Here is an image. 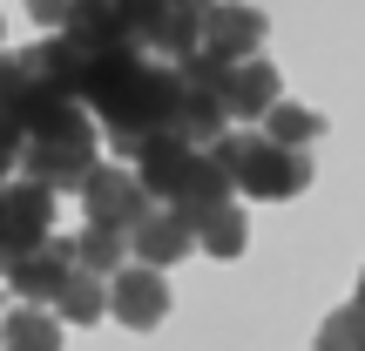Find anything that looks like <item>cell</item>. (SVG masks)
<instances>
[{"label":"cell","mask_w":365,"mask_h":351,"mask_svg":"<svg viewBox=\"0 0 365 351\" xmlns=\"http://www.w3.org/2000/svg\"><path fill=\"white\" fill-rule=\"evenodd\" d=\"M27 88H34V61H27V54H0V115H7L14 129H21Z\"/></svg>","instance_id":"obj_20"},{"label":"cell","mask_w":365,"mask_h":351,"mask_svg":"<svg viewBox=\"0 0 365 351\" xmlns=\"http://www.w3.org/2000/svg\"><path fill=\"white\" fill-rule=\"evenodd\" d=\"M277 95H284V88H277V68L264 61V54H244V61L217 68V102H223V115H250V122H257Z\"/></svg>","instance_id":"obj_7"},{"label":"cell","mask_w":365,"mask_h":351,"mask_svg":"<svg viewBox=\"0 0 365 351\" xmlns=\"http://www.w3.org/2000/svg\"><path fill=\"white\" fill-rule=\"evenodd\" d=\"M81 203H88V223H95V230H122V236H129V223L149 209V196H143V182H135L129 169H88Z\"/></svg>","instance_id":"obj_6"},{"label":"cell","mask_w":365,"mask_h":351,"mask_svg":"<svg viewBox=\"0 0 365 351\" xmlns=\"http://www.w3.org/2000/svg\"><path fill=\"white\" fill-rule=\"evenodd\" d=\"M122 250H129V243H122V230H95V223H88V230L68 243V257H75V271H95V277H102V271H122Z\"/></svg>","instance_id":"obj_19"},{"label":"cell","mask_w":365,"mask_h":351,"mask_svg":"<svg viewBox=\"0 0 365 351\" xmlns=\"http://www.w3.org/2000/svg\"><path fill=\"white\" fill-rule=\"evenodd\" d=\"M48 230H54V189H41V182L0 189V257H21V250L48 243Z\"/></svg>","instance_id":"obj_5"},{"label":"cell","mask_w":365,"mask_h":351,"mask_svg":"<svg viewBox=\"0 0 365 351\" xmlns=\"http://www.w3.org/2000/svg\"><path fill=\"white\" fill-rule=\"evenodd\" d=\"M264 48V14L257 7H237V0H210L203 21H196V54L217 68L244 61V54Z\"/></svg>","instance_id":"obj_4"},{"label":"cell","mask_w":365,"mask_h":351,"mask_svg":"<svg viewBox=\"0 0 365 351\" xmlns=\"http://www.w3.org/2000/svg\"><path fill=\"white\" fill-rule=\"evenodd\" d=\"M61 34L75 41L81 54H108V48H135V41L122 34V21H115V7H108V0H75V7H68V21H61Z\"/></svg>","instance_id":"obj_12"},{"label":"cell","mask_w":365,"mask_h":351,"mask_svg":"<svg viewBox=\"0 0 365 351\" xmlns=\"http://www.w3.org/2000/svg\"><path fill=\"white\" fill-rule=\"evenodd\" d=\"M264 135H271V142H284V149H312L318 135H325V122H318L312 108H298V102H284V95H277V102L264 108Z\"/></svg>","instance_id":"obj_17"},{"label":"cell","mask_w":365,"mask_h":351,"mask_svg":"<svg viewBox=\"0 0 365 351\" xmlns=\"http://www.w3.org/2000/svg\"><path fill=\"white\" fill-rule=\"evenodd\" d=\"M68 7H75V0H27V14H34V21H48V27H61Z\"/></svg>","instance_id":"obj_24"},{"label":"cell","mask_w":365,"mask_h":351,"mask_svg":"<svg viewBox=\"0 0 365 351\" xmlns=\"http://www.w3.org/2000/svg\"><path fill=\"white\" fill-rule=\"evenodd\" d=\"M75 102H95V108H102V122H108V142H115V149H135L143 135H163V129H170V115H176V68H149L135 48L88 54Z\"/></svg>","instance_id":"obj_1"},{"label":"cell","mask_w":365,"mask_h":351,"mask_svg":"<svg viewBox=\"0 0 365 351\" xmlns=\"http://www.w3.org/2000/svg\"><path fill=\"white\" fill-rule=\"evenodd\" d=\"M210 162L223 169V182L257 203H284L312 182V149H284L271 135H217L210 142Z\"/></svg>","instance_id":"obj_2"},{"label":"cell","mask_w":365,"mask_h":351,"mask_svg":"<svg viewBox=\"0 0 365 351\" xmlns=\"http://www.w3.org/2000/svg\"><path fill=\"white\" fill-rule=\"evenodd\" d=\"M108 7H115V21H122V34H129L135 48H143V34H149V27H156V14L170 7V0H108Z\"/></svg>","instance_id":"obj_21"},{"label":"cell","mask_w":365,"mask_h":351,"mask_svg":"<svg viewBox=\"0 0 365 351\" xmlns=\"http://www.w3.org/2000/svg\"><path fill=\"white\" fill-rule=\"evenodd\" d=\"M108 311H115L129 331L163 325V318H170V284H163V271H149V263L115 271V284H108Z\"/></svg>","instance_id":"obj_8"},{"label":"cell","mask_w":365,"mask_h":351,"mask_svg":"<svg viewBox=\"0 0 365 351\" xmlns=\"http://www.w3.org/2000/svg\"><path fill=\"white\" fill-rule=\"evenodd\" d=\"M129 156H135V169H129V176L143 182V196H176V189H182V176H190V162H196V149H190V142H176V135L163 129V135H143Z\"/></svg>","instance_id":"obj_9"},{"label":"cell","mask_w":365,"mask_h":351,"mask_svg":"<svg viewBox=\"0 0 365 351\" xmlns=\"http://www.w3.org/2000/svg\"><path fill=\"white\" fill-rule=\"evenodd\" d=\"M14 162H21V129H14V122L0 115V176H7Z\"/></svg>","instance_id":"obj_23"},{"label":"cell","mask_w":365,"mask_h":351,"mask_svg":"<svg viewBox=\"0 0 365 351\" xmlns=\"http://www.w3.org/2000/svg\"><path fill=\"white\" fill-rule=\"evenodd\" d=\"M170 203H176V216H182V223H196V216H203V209H217V203H230V182H223V169H217V162L203 156V149H196V162H190V176H182V189L170 196Z\"/></svg>","instance_id":"obj_14"},{"label":"cell","mask_w":365,"mask_h":351,"mask_svg":"<svg viewBox=\"0 0 365 351\" xmlns=\"http://www.w3.org/2000/svg\"><path fill=\"white\" fill-rule=\"evenodd\" d=\"M21 169L27 182H41V189H81L95 169V122L81 115V108H68L61 122H48V129L21 135Z\"/></svg>","instance_id":"obj_3"},{"label":"cell","mask_w":365,"mask_h":351,"mask_svg":"<svg viewBox=\"0 0 365 351\" xmlns=\"http://www.w3.org/2000/svg\"><path fill=\"white\" fill-rule=\"evenodd\" d=\"M102 311H108V284L95 271H68L61 290H54V318L61 325H95Z\"/></svg>","instance_id":"obj_15"},{"label":"cell","mask_w":365,"mask_h":351,"mask_svg":"<svg viewBox=\"0 0 365 351\" xmlns=\"http://www.w3.org/2000/svg\"><path fill=\"white\" fill-rule=\"evenodd\" d=\"M129 250L149 263V271H170V263H182L190 257V223L176 216V209H143V216L129 223Z\"/></svg>","instance_id":"obj_10"},{"label":"cell","mask_w":365,"mask_h":351,"mask_svg":"<svg viewBox=\"0 0 365 351\" xmlns=\"http://www.w3.org/2000/svg\"><path fill=\"white\" fill-rule=\"evenodd\" d=\"M190 243H203L210 257H244V243H250V223H244V209H237V203H217V209H203V216L190 223Z\"/></svg>","instance_id":"obj_13"},{"label":"cell","mask_w":365,"mask_h":351,"mask_svg":"<svg viewBox=\"0 0 365 351\" xmlns=\"http://www.w3.org/2000/svg\"><path fill=\"white\" fill-rule=\"evenodd\" d=\"M196 21H203L196 7H176V0H170V7L156 14V27L143 34V48H156V54H176V61H182V54H196Z\"/></svg>","instance_id":"obj_18"},{"label":"cell","mask_w":365,"mask_h":351,"mask_svg":"<svg viewBox=\"0 0 365 351\" xmlns=\"http://www.w3.org/2000/svg\"><path fill=\"white\" fill-rule=\"evenodd\" d=\"M0 351H61V318L48 304H27L0 325Z\"/></svg>","instance_id":"obj_16"},{"label":"cell","mask_w":365,"mask_h":351,"mask_svg":"<svg viewBox=\"0 0 365 351\" xmlns=\"http://www.w3.org/2000/svg\"><path fill=\"white\" fill-rule=\"evenodd\" d=\"M318 351H359V311H339L318 331Z\"/></svg>","instance_id":"obj_22"},{"label":"cell","mask_w":365,"mask_h":351,"mask_svg":"<svg viewBox=\"0 0 365 351\" xmlns=\"http://www.w3.org/2000/svg\"><path fill=\"white\" fill-rule=\"evenodd\" d=\"M176 7H196V14H203V7H210V0H176Z\"/></svg>","instance_id":"obj_25"},{"label":"cell","mask_w":365,"mask_h":351,"mask_svg":"<svg viewBox=\"0 0 365 351\" xmlns=\"http://www.w3.org/2000/svg\"><path fill=\"white\" fill-rule=\"evenodd\" d=\"M7 263V284L21 290L27 304H54V290H61V277L75 271V257H68V243H34L21 250V257H0Z\"/></svg>","instance_id":"obj_11"}]
</instances>
